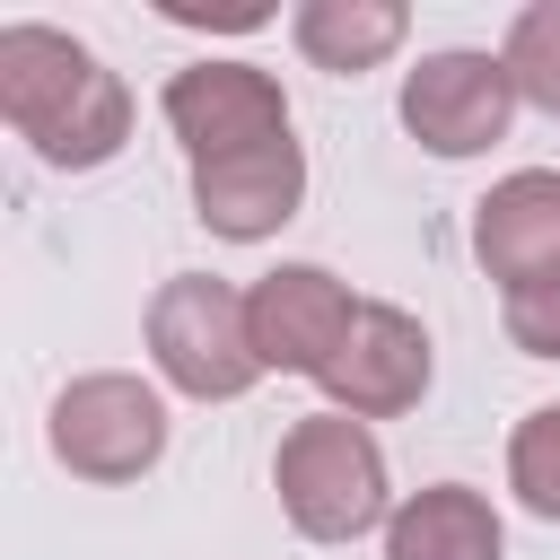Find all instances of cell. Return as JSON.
<instances>
[{
	"mask_svg": "<svg viewBox=\"0 0 560 560\" xmlns=\"http://www.w3.org/2000/svg\"><path fill=\"white\" fill-rule=\"evenodd\" d=\"M0 114L44 166H105L131 131L122 79L61 26H0Z\"/></svg>",
	"mask_w": 560,
	"mask_h": 560,
	"instance_id": "obj_1",
	"label": "cell"
},
{
	"mask_svg": "<svg viewBox=\"0 0 560 560\" xmlns=\"http://www.w3.org/2000/svg\"><path fill=\"white\" fill-rule=\"evenodd\" d=\"M271 481L306 542H359L368 525H385V455L350 411L298 420L271 455Z\"/></svg>",
	"mask_w": 560,
	"mask_h": 560,
	"instance_id": "obj_2",
	"label": "cell"
},
{
	"mask_svg": "<svg viewBox=\"0 0 560 560\" xmlns=\"http://www.w3.org/2000/svg\"><path fill=\"white\" fill-rule=\"evenodd\" d=\"M149 359L175 394H201V402H236L262 359H254V324H245V298L210 271H175L158 298H149Z\"/></svg>",
	"mask_w": 560,
	"mask_h": 560,
	"instance_id": "obj_3",
	"label": "cell"
},
{
	"mask_svg": "<svg viewBox=\"0 0 560 560\" xmlns=\"http://www.w3.org/2000/svg\"><path fill=\"white\" fill-rule=\"evenodd\" d=\"M52 455L79 481H140L166 455V402L140 376H79L52 402Z\"/></svg>",
	"mask_w": 560,
	"mask_h": 560,
	"instance_id": "obj_4",
	"label": "cell"
},
{
	"mask_svg": "<svg viewBox=\"0 0 560 560\" xmlns=\"http://www.w3.org/2000/svg\"><path fill=\"white\" fill-rule=\"evenodd\" d=\"M166 122L192 149V166H219V158H245V149L289 140L280 79L254 70V61H192V70H175L166 79Z\"/></svg>",
	"mask_w": 560,
	"mask_h": 560,
	"instance_id": "obj_5",
	"label": "cell"
},
{
	"mask_svg": "<svg viewBox=\"0 0 560 560\" xmlns=\"http://www.w3.org/2000/svg\"><path fill=\"white\" fill-rule=\"evenodd\" d=\"M245 324H254V359L262 368H289V376H324L359 324V298L350 280L315 271V262H280L245 289Z\"/></svg>",
	"mask_w": 560,
	"mask_h": 560,
	"instance_id": "obj_6",
	"label": "cell"
},
{
	"mask_svg": "<svg viewBox=\"0 0 560 560\" xmlns=\"http://www.w3.org/2000/svg\"><path fill=\"white\" fill-rule=\"evenodd\" d=\"M508 114H516V79H508V61H490V52H429V61L402 79V122H411V140H420L429 158H472V149H490V140L508 131Z\"/></svg>",
	"mask_w": 560,
	"mask_h": 560,
	"instance_id": "obj_7",
	"label": "cell"
},
{
	"mask_svg": "<svg viewBox=\"0 0 560 560\" xmlns=\"http://www.w3.org/2000/svg\"><path fill=\"white\" fill-rule=\"evenodd\" d=\"M315 385H324L332 411H350V420H394V411H411V402L429 394V332H420L402 306H359L341 359H332Z\"/></svg>",
	"mask_w": 560,
	"mask_h": 560,
	"instance_id": "obj_8",
	"label": "cell"
},
{
	"mask_svg": "<svg viewBox=\"0 0 560 560\" xmlns=\"http://www.w3.org/2000/svg\"><path fill=\"white\" fill-rule=\"evenodd\" d=\"M472 254L508 289L560 280V175L551 166H525V175L490 184L481 210H472Z\"/></svg>",
	"mask_w": 560,
	"mask_h": 560,
	"instance_id": "obj_9",
	"label": "cell"
},
{
	"mask_svg": "<svg viewBox=\"0 0 560 560\" xmlns=\"http://www.w3.org/2000/svg\"><path fill=\"white\" fill-rule=\"evenodd\" d=\"M298 192H306V158L298 140H271V149H245V158H219V166H192V210L210 236H271L298 219Z\"/></svg>",
	"mask_w": 560,
	"mask_h": 560,
	"instance_id": "obj_10",
	"label": "cell"
},
{
	"mask_svg": "<svg viewBox=\"0 0 560 560\" xmlns=\"http://www.w3.org/2000/svg\"><path fill=\"white\" fill-rule=\"evenodd\" d=\"M499 551H508V534H499L490 499L464 481H438L385 516V560H499Z\"/></svg>",
	"mask_w": 560,
	"mask_h": 560,
	"instance_id": "obj_11",
	"label": "cell"
},
{
	"mask_svg": "<svg viewBox=\"0 0 560 560\" xmlns=\"http://www.w3.org/2000/svg\"><path fill=\"white\" fill-rule=\"evenodd\" d=\"M402 0H306L298 9V52L315 61V70H341V79H359V70H376L394 44H402Z\"/></svg>",
	"mask_w": 560,
	"mask_h": 560,
	"instance_id": "obj_12",
	"label": "cell"
},
{
	"mask_svg": "<svg viewBox=\"0 0 560 560\" xmlns=\"http://www.w3.org/2000/svg\"><path fill=\"white\" fill-rule=\"evenodd\" d=\"M508 79H516V96L525 105H542V114H560V0H534L516 26H508Z\"/></svg>",
	"mask_w": 560,
	"mask_h": 560,
	"instance_id": "obj_13",
	"label": "cell"
},
{
	"mask_svg": "<svg viewBox=\"0 0 560 560\" xmlns=\"http://www.w3.org/2000/svg\"><path fill=\"white\" fill-rule=\"evenodd\" d=\"M508 481H516V499H525L534 516L560 525V402L525 411V429H516V446H508Z\"/></svg>",
	"mask_w": 560,
	"mask_h": 560,
	"instance_id": "obj_14",
	"label": "cell"
},
{
	"mask_svg": "<svg viewBox=\"0 0 560 560\" xmlns=\"http://www.w3.org/2000/svg\"><path fill=\"white\" fill-rule=\"evenodd\" d=\"M508 341H516L525 359H560V280L508 289Z\"/></svg>",
	"mask_w": 560,
	"mask_h": 560,
	"instance_id": "obj_15",
	"label": "cell"
},
{
	"mask_svg": "<svg viewBox=\"0 0 560 560\" xmlns=\"http://www.w3.org/2000/svg\"><path fill=\"white\" fill-rule=\"evenodd\" d=\"M158 18H175V26H262L271 9H184V0H166Z\"/></svg>",
	"mask_w": 560,
	"mask_h": 560,
	"instance_id": "obj_16",
	"label": "cell"
}]
</instances>
